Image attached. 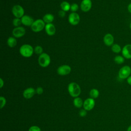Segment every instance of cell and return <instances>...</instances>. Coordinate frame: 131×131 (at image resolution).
<instances>
[{
  "instance_id": "obj_1",
  "label": "cell",
  "mask_w": 131,
  "mask_h": 131,
  "mask_svg": "<svg viewBox=\"0 0 131 131\" xmlns=\"http://www.w3.org/2000/svg\"><path fill=\"white\" fill-rule=\"evenodd\" d=\"M68 90L70 95L74 98L78 97L81 93V89L79 85L76 82H71L69 84Z\"/></svg>"
},
{
  "instance_id": "obj_2",
  "label": "cell",
  "mask_w": 131,
  "mask_h": 131,
  "mask_svg": "<svg viewBox=\"0 0 131 131\" xmlns=\"http://www.w3.org/2000/svg\"><path fill=\"white\" fill-rule=\"evenodd\" d=\"M34 52L33 47L28 44L23 45L19 48V53L21 55L26 58L32 56Z\"/></svg>"
},
{
  "instance_id": "obj_3",
  "label": "cell",
  "mask_w": 131,
  "mask_h": 131,
  "mask_svg": "<svg viewBox=\"0 0 131 131\" xmlns=\"http://www.w3.org/2000/svg\"><path fill=\"white\" fill-rule=\"evenodd\" d=\"M38 63L40 66L42 68L47 67L50 63L51 58L50 56L46 53L41 54L38 59Z\"/></svg>"
},
{
  "instance_id": "obj_4",
  "label": "cell",
  "mask_w": 131,
  "mask_h": 131,
  "mask_svg": "<svg viewBox=\"0 0 131 131\" xmlns=\"http://www.w3.org/2000/svg\"><path fill=\"white\" fill-rule=\"evenodd\" d=\"M45 23L42 19H38L34 20L31 26V30L34 32H39L45 28Z\"/></svg>"
},
{
  "instance_id": "obj_5",
  "label": "cell",
  "mask_w": 131,
  "mask_h": 131,
  "mask_svg": "<svg viewBox=\"0 0 131 131\" xmlns=\"http://www.w3.org/2000/svg\"><path fill=\"white\" fill-rule=\"evenodd\" d=\"M131 74V68L127 65L124 66L119 70L118 76L121 79L127 78Z\"/></svg>"
},
{
  "instance_id": "obj_6",
  "label": "cell",
  "mask_w": 131,
  "mask_h": 131,
  "mask_svg": "<svg viewBox=\"0 0 131 131\" xmlns=\"http://www.w3.org/2000/svg\"><path fill=\"white\" fill-rule=\"evenodd\" d=\"M12 12L16 18H21L24 15V9L19 5H14L12 9Z\"/></svg>"
},
{
  "instance_id": "obj_7",
  "label": "cell",
  "mask_w": 131,
  "mask_h": 131,
  "mask_svg": "<svg viewBox=\"0 0 131 131\" xmlns=\"http://www.w3.org/2000/svg\"><path fill=\"white\" fill-rule=\"evenodd\" d=\"M68 21L72 25H77L79 23L80 16L78 13L76 12H72L69 15Z\"/></svg>"
},
{
  "instance_id": "obj_8",
  "label": "cell",
  "mask_w": 131,
  "mask_h": 131,
  "mask_svg": "<svg viewBox=\"0 0 131 131\" xmlns=\"http://www.w3.org/2000/svg\"><path fill=\"white\" fill-rule=\"evenodd\" d=\"M71 71V68L68 65H62L58 67L57 70V73L61 76L68 75Z\"/></svg>"
},
{
  "instance_id": "obj_9",
  "label": "cell",
  "mask_w": 131,
  "mask_h": 131,
  "mask_svg": "<svg viewBox=\"0 0 131 131\" xmlns=\"http://www.w3.org/2000/svg\"><path fill=\"white\" fill-rule=\"evenodd\" d=\"M95 104V102L94 99L92 98H90L84 100L83 102V106L84 109L86 111H91L94 108Z\"/></svg>"
},
{
  "instance_id": "obj_10",
  "label": "cell",
  "mask_w": 131,
  "mask_h": 131,
  "mask_svg": "<svg viewBox=\"0 0 131 131\" xmlns=\"http://www.w3.org/2000/svg\"><path fill=\"white\" fill-rule=\"evenodd\" d=\"M121 53L122 56L125 59H131V44L125 45L122 49Z\"/></svg>"
},
{
  "instance_id": "obj_11",
  "label": "cell",
  "mask_w": 131,
  "mask_h": 131,
  "mask_svg": "<svg viewBox=\"0 0 131 131\" xmlns=\"http://www.w3.org/2000/svg\"><path fill=\"white\" fill-rule=\"evenodd\" d=\"M26 33V30L23 27H15L12 31L13 35L16 38H19L23 36Z\"/></svg>"
},
{
  "instance_id": "obj_12",
  "label": "cell",
  "mask_w": 131,
  "mask_h": 131,
  "mask_svg": "<svg viewBox=\"0 0 131 131\" xmlns=\"http://www.w3.org/2000/svg\"><path fill=\"white\" fill-rule=\"evenodd\" d=\"M92 5L91 0H83L80 4V8L82 11L86 12L91 10Z\"/></svg>"
},
{
  "instance_id": "obj_13",
  "label": "cell",
  "mask_w": 131,
  "mask_h": 131,
  "mask_svg": "<svg viewBox=\"0 0 131 131\" xmlns=\"http://www.w3.org/2000/svg\"><path fill=\"white\" fill-rule=\"evenodd\" d=\"M36 90L33 88H28L25 90L23 92V97L26 99H30L35 94Z\"/></svg>"
},
{
  "instance_id": "obj_14",
  "label": "cell",
  "mask_w": 131,
  "mask_h": 131,
  "mask_svg": "<svg viewBox=\"0 0 131 131\" xmlns=\"http://www.w3.org/2000/svg\"><path fill=\"white\" fill-rule=\"evenodd\" d=\"M103 41L106 46H111L114 44V36L111 33H107L104 35L103 37Z\"/></svg>"
},
{
  "instance_id": "obj_15",
  "label": "cell",
  "mask_w": 131,
  "mask_h": 131,
  "mask_svg": "<svg viewBox=\"0 0 131 131\" xmlns=\"http://www.w3.org/2000/svg\"><path fill=\"white\" fill-rule=\"evenodd\" d=\"M21 21L22 24L26 26H31L34 21L33 18L32 17L27 15H24L21 18Z\"/></svg>"
},
{
  "instance_id": "obj_16",
  "label": "cell",
  "mask_w": 131,
  "mask_h": 131,
  "mask_svg": "<svg viewBox=\"0 0 131 131\" xmlns=\"http://www.w3.org/2000/svg\"><path fill=\"white\" fill-rule=\"evenodd\" d=\"M45 31L47 34L49 36H53L55 34L56 29L53 24L52 23L47 24L45 26Z\"/></svg>"
},
{
  "instance_id": "obj_17",
  "label": "cell",
  "mask_w": 131,
  "mask_h": 131,
  "mask_svg": "<svg viewBox=\"0 0 131 131\" xmlns=\"http://www.w3.org/2000/svg\"><path fill=\"white\" fill-rule=\"evenodd\" d=\"M54 19V16L53 14L50 13H48L45 14L43 17L42 20L44 21L45 23L47 24L51 23Z\"/></svg>"
},
{
  "instance_id": "obj_18",
  "label": "cell",
  "mask_w": 131,
  "mask_h": 131,
  "mask_svg": "<svg viewBox=\"0 0 131 131\" xmlns=\"http://www.w3.org/2000/svg\"><path fill=\"white\" fill-rule=\"evenodd\" d=\"M73 104L76 107L80 108L82 106H83V102L81 98L77 97L75 98L73 100Z\"/></svg>"
},
{
  "instance_id": "obj_19",
  "label": "cell",
  "mask_w": 131,
  "mask_h": 131,
  "mask_svg": "<svg viewBox=\"0 0 131 131\" xmlns=\"http://www.w3.org/2000/svg\"><path fill=\"white\" fill-rule=\"evenodd\" d=\"M17 44V40L15 37H9L7 39V45L10 48L14 47Z\"/></svg>"
},
{
  "instance_id": "obj_20",
  "label": "cell",
  "mask_w": 131,
  "mask_h": 131,
  "mask_svg": "<svg viewBox=\"0 0 131 131\" xmlns=\"http://www.w3.org/2000/svg\"><path fill=\"white\" fill-rule=\"evenodd\" d=\"M111 50L115 53H119L122 51V48L121 46L117 43L113 44L112 46Z\"/></svg>"
},
{
  "instance_id": "obj_21",
  "label": "cell",
  "mask_w": 131,
  "mask_h": 131,
  "mask_svg": "<svg viewBox=\"0 0 131 131\" xmlns=\"http://www.w3.org/2000/svg\"><path fill=\"white\" fill-rule=\"evenodd\" d=\"M60 7L61 8V10H63L65 12H67V11H68L70 9L71 5L68 2L64 1L61 3Z\"/></svg>"
},
{
  "instance_id": "obj_22",
  "label": "cell",
  "mask_w": 131,
  "mask_h": 131,
  "mask_svg": "<svg viewBox=\"0 0 131 131\" xmlns=\"http://www.w3.org/2000/svg\"><path fill=\"white\" fill-rule=\"evenodd\" d=\"M114 61L118 64H121L124 63L125 61V58L121 55H117L115 57L114 59Z\"/></svg>"
},
{
  "instance_id": "obj_23",
  "label": "cell",
  "mask_w": 131,
  "mask_h": 131,
  "mask_svg": "<svg viewBox=\"0 0 131 131\" xmlns=\"http://www.w3.org/2000/svg\"><path fill=\"white\" fill-rule=\"evenodd\" d=\"M99 95V91L96 89H93L90 92V96L93 99L97 98Z\"/></svg>"
},
{
  "instance_id": "obj_24",
  "label": "cell",
  "mask_w": 131,
  "mask_h": 131,
  "mask_svg": "<svg viewBox=\"0 0 131 131\" xmlns=\"http://www.w3.org/2000/svg\"><path fill=\"white\" fill-rule=\"evenodd\" d=\"M13 25L16 27H19L20 25H21V19L19 18H15L13 20Z\"/></svg>"
},
{
  "instance_id": "obj_25",
  "label": "cell",
  "mask_w": 131,
  "mask_h": 131,
  "mask_svg": "<svg viewBox=\"0 0 131 131\" xmlns=\"http://www.w3.org/2000/svg\"><path fill=\"white\" fill-rule=\"evenodd\" d=\"M34 52L37 54H41L42 53V51H43V49L40 46H37L35 47L34 49Z\"/></svg>"
},
{
  "instance_id": "obj_26",
  "label": "cell",
  "mask_w": 131,
  "mask_h": 131,
  "mask_svg": "<svg viewBox=\"0 0 131 131\" xmlns=\"http://www.w3.org/2000/svg\"><path fill=\"white\" fill-rule=\"evenodd\" d=\"M6 103V100L4 97L1 96L0 97V104H1V107L0 108L2 109L4 107Z\"/></svg>"
},
{
  "instance_id": "obj_27",
  "label": "cell",
  "mask_w": 131,
  "mask_h": 131,
  "mask_svg": "<svg viewBox=\"0 0 131 131\" xmlns=\"http://www.w3.org/2000/svg\"><path fill=\"white\" fill-rule=\"evenodd\" d=\"M78 4H76V3H73L71 5V8H70V10L73 12H75L76 11H77V10L78 9Z\"/></svg>"
},
{
  "instance_id": "obj_28",
  "label": "cell",
  "mask_w": 131,
  "mask_h": 131,
  "mask_svg": "<svg viewBox=\"0 0 131 131\" xmlns=\"http://www.w3.org/2000/svg\"><path fill=\"white\" fill-rule=\"evenodd\" d=\"M28 131H41V129L38 126L33 125L29 128Z\"/></svg>"
},
{
  "instance_id": "obj_29",
  "label": "cell",
  "mask_w": 131,
  "mask_h": 131,
  "mask_svg": "<svg viewBox=\"0 0 131 131\" xmlns=\"http://www.w3.org/2000/svg\"><path fill=\"white\" fill-rule=\"evenodd\" d=\"M79 115L80 117H85L86 114H87V112H86V111L84 109H82L80 111H79Z\"/></svg>"
},
{
  "instance_id": "obj_30",
  "label": "cell",
  "mask_w": 131,
  "mask_h": 131,
  "mask_svg": "<svg viewBox=\"0 0 131 131\" xmlns=\"http://www.w3.org/2000/svg\"><path fill=\"white\" fill-rule=\"evenodd\" d=\"M43 90L42 89V88L40 87V86H39L38 87L36 90V93L38 94V95H41L43 93Z\"/></svg>"
},
{
  "instance_id": "obj_31",
  "label": "cell",
  "mask_w": 131,
  "mask_h": 131,
  "mask_svg": "<svg viewBox=\"0 0 131 131\" xmlns=\"http://www.w3.org/2000/svg\"><path fill=\"white\" fill-rule=\"evenodd\" d=\"M58 15H59V16L60 17H61V18L64 17V16H65V11H64L62 10H60V11L58 12Z\"/></svg>"
},
{
  "instance_id": "obj_32",
  "label": "cell",
  "mask_w": 131,
  "mask_h": 131,
  "mask_svg": "<svg viewBox=\"0 0 131 131\" xmlns=\"http://www.w3.org/2000/svg\"><path fill=\"white\" fill-rule=\"evenodd\" d=\"M127 82L128 84L131 85V75H130L127 78Z\"/></svg>"
},
{
  "instance_id": "obj_33",
  "label": "cell",
  "mask_w": 131,
  "mask_h": 131,
  "mask_svg": "<svg viewBox=\"0 0 131 131\" xmlns=\"http://www.w3.org/2000/svg\"><path fill=\"white\" fill-rule=\"evenodd\" d=\"M127 10L128 12L131 13V3H130L127 6Z\"/></svg>"
},
{
  "instance_id": "obj_34",
  "label": "cell",
  "mask_w": 131,
  "mask_h": 131,
  "mask_svg": "<svg viewBox=\"0 0 131 131\" xmlns=\"http://www.w3.org/2000/svg\"><path fill=\"white\" fill-rule=\"evenodd\" d=\"M4 85V81L2 78H0V88H2Z\"/></svg>"
},
{
  "instance_id": "obj_35",
  "label": "cell",
  "mask_w": 131,
  "mask_h": 131,
  "mask_svg": "<svg viewBox=\"0 0 131 131\" xmlns=\"http://www.w3.org/2000/svg\"><path fill=\"white\" fill-rule=\"evenodd\" d=\"M127 131H131V125H130V126L128 127V128H127Z\"/></svg>"
},
{
  "instance_id": "obj_36",
  "label": "cell",
  "mask_w": 131,
  "mask_h": 131,
  "mask_svg": "<svg viewBox=\"0 0 131 131\" xmlns=\"http://www.w3.org/2000/svg\"><path fill=\"white\" fill-rule=\"evenodd\" d=\"M129 28H130V29L131 30V21H130V24H129Z\"/></svg>"
}]
</instances>
